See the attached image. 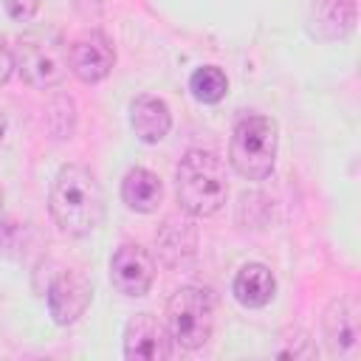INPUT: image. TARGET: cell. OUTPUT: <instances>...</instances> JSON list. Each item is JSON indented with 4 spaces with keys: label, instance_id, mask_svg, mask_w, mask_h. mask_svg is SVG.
Returning <instances> with one entry per match:
<instances>
[{
    "label": "cell",
    "instance_id": "1",
    "mask_svg": "<svg viewBox=\"0 0 361 361\" xmlns=\"http://www.w3.org/2000/svg\"><path fill=\"white\" fill-rule=\"evenodd\" d=\"M48 209L56 228L68 237H87L104 220V192L96 175L82 164H65L48 192Z\"/></svg>",
    "mask_w": 361,
    "mask_h": 361
},
{
    "label": "cell",
    "instance_id": "2",
    "mask_svg": "<svg viewBox=\"0 0 361 361\" xmlns=\"http://www.w3.org/2000/svg\"><path fill=\"white\" fill-rule=\"evenodd\" d=\"M175 192L183 212L192 217H212L228 197L226 166L212 149H189L175 169Z\"/></svg>",
    "mask_w": 361,
    "mask_h": 361
},
{
    "label": "cell",
    "instance_id": "3",
    "mask_svg": "<svg viewBox=\"0 0 361 361\" xmlns=\"http://www.w3.org/2000/svg\"><path fill=\"white\" fill-rule=\"evenodd\" d=\"M276 152H279V127L271 116L248 113L234 124L228 141V164L234 166L237 175L248 180L271 178L276 166Z\"/></svg>",
    "mask_w": 361,
    "mask_h": 361
},
{
    "label": "cell",
    "instance_id": "4",
    "mask_svg": "<svg viewBox=\"0 0 361 361\" xmlns=\"http://www.w3.org/2000/svg\"><path fill=\"white\" fill-rule=\"evenodd\" d=\"M166 327L183 350H200L214 330V296L206 288L183 285L166 302Z\"/></svg>",
    "mask_w": 361,
    "mask_h": 361
},
{
    "label": "cell",
    "instance_id": "5",
    "mask_svg": "<svg viewBox=\"0 0 361 361\" xmlns=\"http://www.w3.org/2000/svg\"><path fill=\"white\" fill-rule=\"evenodd\" d=\"M14 68L31 87H54L68 73V45L56 31H28L17 39Z\"/></svg>",
    "mask_w": 361,
    "mask_h": 361
},
{
    "label": "cell",
    "instance_id": "6",
    "mask_svg": "<svg viewBox=\"0 0 361 361\" xmlns=\"http://www.w3.org/2000/svg\"><path fill=\"white\" fill-rule=\"evenodd\" d=\"M45 299H48L51 319L65 327L85 316V310L90 307V299H93V285L82 271L62 268L51 276V282L45 288Z\"/></svg>",
    "mask_w": 361,
    "mask_h": 361
},
{
    "label": "cell",
    "instance_id": "7",
    "mask_svg": "<svg viewBox=\"0 0 361 361\" xmlns=\"http://www.w3.org/2000/svg\"><path fill=\"white\" fill-rule=\"evenodd\" d=\"M155 282V259L135 243H121L110 257V285L130 299L147 296Z\"/></svg>",
    "mask_w": 361,
    "mask_h": 361
},
{
    "label": "cell",
    "instance_id": "8",
    "mask_svg": "<svg viewBox=\"0 0 361 361\" xmlns=\"http://www.w3.org/2000/svg\"><path fill=\"white\" fill-rule=\"evenodd\" d=\"M175 341L169 327L152 313H135L124 324V358L127 361H164L172 358Z\"/></svg>",
    "mask_w": 361,
    "mask_h": 361
},
{
    "label": "cell",
    "instance_id": "9",
    "mask_svg": "<svg viewBox=\"0 0 361 361\" xmlns=\"http://www.w3.org/2000/svg\"><path fill=\"white\" fill-rule=\"evenodd\" d=\"M113 65L116 48L102 31H87L68 48V68L85 85H99L102 79H107Z\"/></svg>",
    "mask_w": 361,
    "mask_h": 361
},
{
    "label": "cell",
    "instance_id": "10",
    "mask_svg": "<svg viewBox=\"0 0 361 361\" xmlns=\"http://www.w3.org/2000/svg\"><path fill=\"white\" fill-rule=\"evenodd\" d=\"M322 327H324V338H327L330 353L350 358L355 353V347H358V338H361V307H358V299L355 296L333 299L327 305V310H324Z\"/></svg>",
    "mask_w": 361,
    "mask_h": 361
},
{
    "label": "cell",
    "instance_id": "11",
    "mask_svg": "<svg viewBox=\"0 0 361 361\" xmlns=\"http://www.w3.org/2000/svg\"><path fill=\"white\" fill-rule=\"evenodd\" d=\"M130 127L138 141L144 144H158L166 138L172 127V113L164 99L158 96H135L130 102Z\"/></svg>",
    "mask_w": 361,
    "mask_h": 361
},
{
    "label": "cell",
    "instance_id": "12",
    "mask_svg": "<svg viewBox=\"0 0 361 361\" xmlns=\"http://www.w3.org/2000/svg\"><path fill=\"white\" fill-rule=\"evenodd\" d=\"M231 293L234 299L248 307V310H257V307H265L274 296H276V276L268 265L262 262H245L237 274H234V282H231Z\"/></svg>",
    "mask_w": 361,
    "mask_h": 361
},
{
    "label": "cell",
    "instance_id": "13",
    "mask_svg": "<svg viewBox=\"0 0 361 361\" xmlns=\"http://www.w3.org/2000/svg\"><path fill=\"white\" fill-rule=\"evenodd\" d=\"M121 200L130 212L152 214V212H158V206L164 200V183L155 172H149L144 166H133L121 178Z\"/></svg>",
    "mask_w": 361,
    "mask_h": 361
},
{
    "label": "cell",
    "instance_id": "14",
    "mask_svg": "<svg viewBox=\"0 0 361 361\" xmlns=\"http://www.w3.org/2000/svg\"><path fill=\"white\" fill-rule=\"evenodd\" d=\"M316 31L327 39L347 37L355 25V0H316Z\"/></svg>",
    "mask_w": 361,
    "mask_h": 361
},
{
    "label": "cell",
    "instance_id": "15",
    "mask_svg": "<svg viewBox=\"0 0 361 361\" xmlns=\"http://www.w3.org/2000/svg\"><path fill=\"white\" fill-rule=\"evenodd\" d=\"M189 90L200 104H217L228 93V76L217 65H203L189 76Z\"/></svg>",
    "mask_w": 361,
    "mask_h": 361
},
{
    "label": "cell",
    "instance_id": "16",
    "mask_svg": "<svg viewBox=\"0 0 361 361\" xmlns=\"http://www.w3.org/2000/svg\"><path fill=\"white\" fill-rule=\"evenodd\" d=\"M25 251V228L14 220H0V254L23 257Z\"/></svg>",
    "mask_w": 361,
    "mask_h": 361
},
{
    "label": "cell",
    "instance_id": "17",
    "mask_svg": "<svg viewBox=\"0 0 361 361\" xmlns=\"http://www.w3.org/2000/svg\"><path fill=\"white\" fill-rule=\"evenodd\" d=\"M3 6H6L8 17L17 23H31L34 14L39 11V0H3Z\"/></svg>",
    "mask_w": 361,
    "mask_h": 361
},
{
    "label": "cell",
    "instance_id": "18",
    "mask_svg": "<svg viewBox=\"0 0 361 361\" xmlns=\"http://www.w3.org/2000/svg\"><path fill=\"white\" fill-rule=\"evenodd\" d=\"M11 73H14V51L0 37V85H6L11 79Z\"/></svg>",
    "mask_w": 361,
    "mask_h": 361
},
{
    "label": "cell",
    "instance_id": "19",
    "mask_svg": "<svg viewBox=\"0 0 361 361\" xmlns=\"http://www.w3.org/2000/svg\"><path fill=\"white\" fill-rule=\"evenodd\" d=\"M6 127H8V121H6V113H3V107H0V144H3V138H6Z\"/></svg>",
    "mask_w": 361,
    "mask_h": 361
},
{
    "label": "cell",
    "instance_id": "20",
    "mask_svg": "<svg viewBox=\"0 0 361 361\" xmlns=\"http://www.w3.org/2000/svg\"><path fill=\"white\" fill-rule=\"evenodd\" d=\"M3 203H6V192H3V186H0V212H3Z\"/></svg>",
    "mask_w": 361,
    "mask_h": 361
}]
</instances>
